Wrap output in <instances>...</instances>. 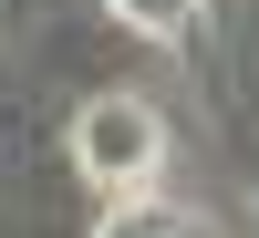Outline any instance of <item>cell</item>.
Returning <instances> with one entry per match:
<instances>
[{
    "label": "cell",
    "instance_id": "6da1fadb",
    "mask_svg": "<svg viewBox=\"0 0 259 238\" xmlns=\"http://www.w3.org/2000/svg\"><path fill=\"white\" fill-rule=\"evenodd\" d=\"M73 166L104 186V197H145L156 186V166H166V124H156V104H135V93H94L73 114Z\"/></svg>",
    "mask_w": 259,
    "mask_h": 238
},
{
    "label": "cell",
    "instance_id": "7a4b0ae2",
    "mask_svg": "<svg viewBox=\"0 0 259 238\" xmlns=\"http://www.w3.org/2000/svg\"><path fill=\"white\" fill-rule=\"evenodd\" d=\"M104 11L145 41H197V0H104Z\"/></svg>",
    "mask_w": 259,
    "mask_h": 238
},
{
    "label": "cell",
    "instance_id": "3957f363",
    "mask_svg": "<svg viewBox=\"0 0 259 238\" xmlns=\"http://www.w3.org/2000/svg\"><path fill=\"white\" fill-rule=\"evenodd\" d=\"M94 238H187V218H166V207L124 197V207H104V228H94Z\"/></svg>",
    "mask_w": 259,
    "mask_h": 238
}]
</instances>
